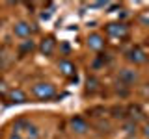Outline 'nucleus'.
Wrapping results in <instances>:
<instances>
[{"instance_id": "nucleus-13", "label": "nucleus", "mask_w": 149, "mask_h": 139, "mask_svg": "<svg viewBox=\"0 0 149 139\" xmlns=\"http://www.w3.org/2000/svg\"><path fill=\"white\" fill-rule=\"evenodd\" d=\"M34 46H36V45H34V41H32V39H30V41H24L22 50H34Z\"/></svg>"}, {"instance_id": "nucleus-1", "label": "nucleus", "mask_w": 149, "mask_h": 139, "mask_svg": "<svg viewBox=\"0 0 149 139\" xmlns=\"http://www.w3.org/2000/svg\"><path fill=\"white\" fill-rule=\"evenodd\" d=\"M32 95L39 100H50L56 95V89H54L52 83H49V82H39L32 87Z\"/></svg>"}, {"instance_id": "nucleus-15", "label": "nucleus", "mask_w": 149, "mask_h": 139, "mask_svg": "<svg viewBox=\"0 0 149 139\" xmlns=\"http://www.w3.org/2000/svg\"><path fill=\"white\" fill-rule=\"evenodd\" d=\"M9 139H22L21 136H17V133H11V137H9Z\"/></svg>"}, {"instance_id": "nucleus-7", "label": "nucleus", "mask_w": 149, "mask_h": 139, "mask_svg": "<svg viewBox=\"0 0 149 139\" xmlns=\"http://www.w3.org/2000/svg\"><path fill=\"white\" fill-rule=\"evenodd\" d=\"M71 130L74 133H86L88 132V122L82 117H73L71 119Z\"/></svg>"}, {"instance_id": "nucleus-11", "label": "nucleus", "mask_w": 149, "mask_h": 139, "mask_svg": "<svg viewBox=\"0 0 149 139\" xmlns=\"http://www.w3.org/2000/svg\"><path fill=\"white\" fill-rule=\"evenodd\" d=\"M26 133H28V139H37V137H39L37 126H34V124H28V128H26Z\"/></svg>"}, {"instance_id": "nucleus-6", "label": "nucleus", "mask_w": 149, "mask_h": 139, "mask_svg": "<svg viewBox=\"0 0 149 139\" xmlns=\"http://www.w3.org/2000/svg\"><path fill=\"white\" fill-rule=\"evenodd\" d=\"M88 46H90L91 50H95V52H99V50L104 48V37H102L101 34L88 35Z\"/></svg>"}, {"instance_id": "nucleus-2", "label": "nucleus", "mask_w": 149, "mask_h": 139, "mask_svg": "<svg viewBox=\"0 0 149 139\" xmlns=\"http://www.w3.org/2000/svg\"><path fill=\"white\" fill-rule=\"evenodd\" d=\"M127 59L130 63H134V65H142V63L147 61V56L140 46H132V48L127 52Z\"/></svg>"}, {"instance_id": "nucleus-10", "label": "nucleus", "mask_w": 149, "mask_h": 139, "mask_svg": "<svg viewBox=\"0 0 149 139\" xmlns=\"http://www.w3.org/2000/svg\"><path fill=\"white\" fill-rule=\"evenodd\" d=\"M58 67H60V71H62V74H65V76H73L74 71H77V69H74V63H71L69 59H62Z\"/></svg>"}, {"instance_id": "nucleus-4", "label": "nucleus", "mask_w": 149, "mask_h": 139, "mask_svg": "<svg viewBox=\"0 0 149 139\" xmlns=\"http://www.w3.org/2000/svg\"><path fill=\"white\" fill-rule=\"evenodd\" d=\"M138 80V74L132 71V69H121L119 71V82L123 83V85H132L134 82Z\"/></svg>"}, {"instance_id": "nucleus-5", "label": "nucleus", "mask_w": 149, "mask_h": 139, "mask_svg": "<svg viewBox=\"0 0 149 139\" xmlns=\"http://www.w3.org/2000/svg\"><path fill=\"white\" fill-rule=\"evenodd\" d=\"M13 34H15L17 37H21V39H28V37H30V34H32V28H30V24H28V22L19 21L17 24L13 26Z\"/></svg>"}, {"instance_id": "nucleus-3", "label": "nucleus", "mask_w": 149, "mask_h": 139, "mask_svg": "<svg viewBox=\"0 0 149 139\" xmlns=\"http://www.w3.org/2000/svg\"><path fill=\"white\" fill-rule=\"evenodd\" d=\"M129 32V28L123 24V22H112V24L106 26V34H108L110 37H118V39H121V37H125Z\"/></svg>"}, {"instance_id": "nucleus-16", "label": "nucleus", "mask_w": 149, "mask_h": 139, "mask_svg": "<svg viewBox=\"0 0 149 139\" xmlns=\"http://www.w3.org/2000/svg\"><path fill=\"white\" fill-rule=\"evenodd\" d=\"M2 91H4V83L0 82V93H2Z\"/></svg>"}, {"instance_id": "nucleus-8", "label": "nucleus", "mask_w": 149, "mask_h": 139, "mask_svg": "<svg viewBox=\"0 0 149 139\" xmlns=\"http://www.w3.org/2000/svg\"><path fill=\"white\" fill-rule=\"evenodd\" d=\"M41 52H43L45 56H50L54 52V48H56V41H54V37H47V39H43V43H41Z\"/></svg>"}, {"instance_id": "nucleus-12", "label": "nucleus", "mask_w": 149, "mask_h": 139, "mask_svg": "<svg viewBox=\"0 0 149 139\" xmlns=\"http://www.w3.org/2000/svg\"><path fill=\"white\" fill-rule=\"evenodd\" d=\"M125 130H127V133H134L136 132V122H127L125 124Z\"/></svg>"}, {"instance_id": "nucleus-9", "label": "nucleus", "mask_w": 149, "mask_h": 139, "mask_svg": "<svg viewBox=\"0 0 149 139\" xmlns=\"http://www.w3.org/2000/svg\"><path fill=\"white\" fill-rule=\"evenodd\" d=\"M9 100L13 102V104H22V102H26V93L22 89H11L9 91Z\"/></svg>"}, {"instance_id": "nucleus-14", "label": "nucleus", "mask_w": 149, "mask_h": 139, "mask_svg": "<svg viewBox=\"0 0 149 139\" xmlns=\"http://www.w3.org/2000/svg\"><path fill=\"white\" fill-rule=\"evenodd\" d=\"M142 133H143V137H146V139H149V120L142 126Z\"/></svg>"}]
</instances>
